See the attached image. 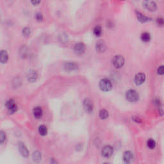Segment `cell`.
<instances>
[{
	"mask_svg": "<svg viewBox=\"0 0 164 164\" xmlns=\"http://www.w3.org/2000/svg\"><path fill=\"white\" fill-rule=\"evenodd\" d=\"M30 1L33 5H37L40 3L41 0H30Z\"/></svg>",
	"mask_w": 164,
	"mask_h": 164,
	"instance_id": "obj_29",
	"label": "cell"
},
{
	"mask_svg": "<svg viewBox=\"0 0 164 164\" xmlns=\"http://www.w3.org/2000/svg\"><path fill=\"white\" fill-rule=\"evenodd\" d=\"M133 160V153L130 151H125L123 154V160H124V163H130Z\"/></svg>",
	"mask_w": 164,
	"mask_h": 164,
	"instance_id": "obj_12",
	"label": "cell"
},
{
	"mask_svg": "<svg viewBox=\"0 0 164 164\" xmlns=\"http://www.w3.org/2000/svg\"><path fill=\"white\" fill-rule=\"evenodd\" d=\"M33 160L36 163H39L42 160V154L39 151H35L32 155Z\"/></svg>",
	"mask_w": 164,
	"mask_h": 164,
	"instance_id": "obj_17",
	"label": "cell"
},
{
	"mask_svg": "<svg viewBox=\"0 0 164 164\" xmlns=\"http://www.w3.org/2000/svg\"><path fill=\"white\" fill-rule=\"evenodd\" d=\"M135 83L137 85H141L144 83L145 80V75L144 73H138L135 76Z\"/></svg>",
	"mask_w": 164,
	"mask_h": 164,
	"instance_id": "obj_8",
	"label": "cell"
},
{
	"mask_svg": "<svg viewBox=\"0 0 164 164\" xmlns=\"http://www.w3.org/2000/svg\"><path fill=\"white\" fill-rule=\"evenodd\" d=\"M6 140V134L4 131H0V144L5 142Z\"/></svg>",
	"mask_w": 164,
	"mask_h": 164,
	"instance_id": "obj_25",
	"label": "cell"
},
{
	"mask_svg": "<svg viewBox=\"0 0 164 164\" xmlns=\"http://www.w3.org/2000/svg\"><path fill=\"white\" fill-rule=\"evenodd\" d=\"M148 146L149 149H154V148H155V146H156V142H155V141H154L153 139H151H151L148 140Z\"/></svg>",
	"mask_w": 164,
	"mask_h": 164,
	"instance_id": "obj_23",
	"label": "cell"
},
{
	"mask_svg": "<svg viewBox=\"0 0 164 164\" xmlns=\"http://www.w3.org/2000/svg\"><path fill=\"white\" fill-rule=\"evenodd\" d=\"M64 68L68 71H76L78 69V65L75 62H67L65 63L64 65Z\"/></svg>",
	"mask_w": 164,
	"mask_h": 164,
	"instance_id": "obj_13",
	"label": "cell"
},
{
	"mask_svg": "<svg viewBox=\"0 0 164 164\" xmlns=\"http://www.w3.org/2000/svg\"><path fill=\"white\" fill-rule=\"evenodd\" d=\"M74 51L76 54H82L85 51V46L84 44L82 42L77 43L75 44V47H74Z\"/></svg>",
	"mask_w": 164,
	"mask_h": 164,
	"instance_id": "obj_9",
	"label": "cell"
},
{
	"mask_svg": "<svg viewBox=\"0 0 164 164\" xmlns=\"http://www.w3.org/2000/svg\"><path fill=\"white\" fill-rule=\"evenodd\" d=\"M22 33L25 37H28L30 34V29L28 27H25L22 30Z\"/></svg>",
	"mask_w": 164,
	"mask_h": 164,
	"instance_id": "obj_24",
	"label": "cell"
},
{
	"mask_svg": "<svg viewBox=\"0 0 164 164\" xmlns=\"http://www.w3.org/2000/svg\"><path fill=\"white\" fill-rule=\"evenodd\" d=\"M126 98L128 101L136 102L139 99V95L135 90H129L126 93Z\"/></svg>",
	"mask_w": 164,
	"mask_h": 164,
	"instance_id": "obj_1",
	"label": "cell"
},
{
	"mask_svg": "<svg viewBox=\"0 0 164 164\" xmlns=\"http://www.w3.org/2000/svg\"><path fill=\"white\" fill-rule=\"evenodd\" d=\"M94 33L95 35L97 36V37L100 36L102 33L101 27L99 26H96V27L94 28Z\"/></svg>",
	"mask_w": 164,
	"mask_h": 164,
	"instance_id": "obj_22",
	"label": "cell"
},
{
	"mask_svg": "<svg viewBox=\"0 0 164 164\" xmlns=\"http://www.w3.org/2000/svg\"><path fill=\"white\" fill-rule=\"evenodd\" d=\"M157 22H158V24L159 25L162 26V25H163V19H162V18H158V19H157Z\"/></svg>",
	"mask_w": 164,
	"mask_h": 164,
	"instance_id": "obj_30",
	"label": "cell"
},
{
	"mask_svg": "<svg viewBox=\"0 0 164 164\" xmlns=\"http://www.w3.org/2000/svg\"><path fill=\"white\" fill-rule=\"evenodd\" d=\"M38 75L37 72L34 70H30L27 73V79L29 82L31 83H33L37 80Z\"/></svg>",
	"mask_w": 164,
	"mask_h": 164,
	"instance_id": "obj_10",
	"label": "cell"
},
{
	"mask_svg": "<svg viewBox=\"0 0 164 164\" xmlns=\"http://www.w3.org/2000/svg\"><path fill=\"white\" fill-rule=\"evenodd\" d=\"M99 117H100L101 119H107L108 117V112L107 111V110H105V109H102V110H101L100 111H99Z\"/></svg>",
	"mask_w": 164,
	"mask_h": 164,
	"instance_id": "obj_19",
	"label": "cell"
},
{
	"mask_svg": "<svg viewBox=\"0 0 164 164\" xmlns=\"http://www.w3.org/2000/svg\"><path fill=\"white\" fill-rule=\"evenodd\" d=\"M113 153V149L110 145H105L101 150V154L105 158H110Z\"/></svg>",
	"mask_w": 164,
	"mask_h": 164,
	"instance_id": "obj_5",
	"label": "cell"
},
{
	"mask_svg": "<svg viewBox=\"0 0 164 164\" xmlns=\"http://www.w3.org/2000/svg\"><path fill=\"white\" fill-rule=\"evenodd\" d=\"M83 107L85 111L89 113H91L93 112L94 106L93 103L89 99H85L83 101Z\"/></svg>",
	"mask_w": 164,
	"mask_h": 164,
	"instance_id": "obj_6",
	"label": "cell"
},
{
	"mask_svg": "<svg viewBox=\"0 0 164 164\" xmlns=\"http://www.w3.org/2000/svg\"><path fill=\"white\" fill-rule=\"evenodd\" d=\"M20 53H21V55L22 56V57H26V56H27V54H28V50L27 49H26V47H22Z\"/></svg>",
	"mask_w": 164,
	"mask_h": 164,
	"instance_id": "obj_26",
	"label": "cell"
},
{
	"mask_svg": "<svg viewBox=\"0 0 164 164\" xmlns=\"http://www.w3.org/2000/svg\"><path fill=\"white\" fill-rule=\"evenodd\" d=\"M141 40H142L144 42H148L149 40H151V36L150 34L148 32H144L141 35Z\"/></svg>",
	"mask_w": 164,
	"mask_h": 164,
	"instance_id": "obj_20",
	"label": "cell"
},
{
	"mask_svg": "<svg viewBox=\"0 0 164 164\" xmlns=\"http://www.w3.org/2000/svg\"><path fill=\"white\" fill-rule=\"evenodd\" d=\"M6 106L9 112L12 113H14L17 110V106L13 99H9L6 103Z\"/></svg>",
	"mask_w": 164,
	"mask_h": 164,
	"instance_id": "obj_7",
	"label": "cell"
},
{
	"mask_svg": "<svg viewBox=\"0 0 164 164\" xmlns=\"http://www.w3.org/2000/svg\"><path fill=\"white\" fill-rule=\"evenodd\" d=\"M19 150L21 155L25 158H27L29 156V151L28 150L26 145L22 142H19Z\"/></svg>",
	"mask_w": 164,
	"mask_h": 164,
	"instance_id": "obj_11",
	"label": "cell"
},
{
	"mask_svg": "<svg viewBox=\"0 0 164 164\" xmlns=\"http://www.w3.org/2000/svg\"><path fill=\"white\" fill-rule=\"evenodd\" d=\"M157 72H158V75H163V72H164V69H163V65H162V66L158 67V71H157Z\"/></svg>",
	"mask_w": 164,
	"mask_h": 164,
	"instance_id": "obj_28",
	"label": "cell"
},
{
	"mask_svg": "<svg viewBox=\"0 0 164 164\" xmlns=\"http://www.w3.org/2000/svg\"><path fill=\"white\" fill-rule=\"evenodd\" d=\"M142 4L143 7L150 12L155 11L157 8L156 3L152 0H144Z\"/></svg>",
	"mask_w": 164,
	"mask_h": 164,
	"instance_id": "obj_4",
	"label": "cell"
},
{
	"mask_svg": "<svg viewBox=\"0 0 164 164\" xmlns=\"http://www.w3.org/2000/svg\"><path fill=\"white\" fill-rule=\"evenodd\" d=\"M96 48L97 51L99 53L104 52L106 50V44L103 40H99L96 45Z\"/></svg>",
	"mask_w": 164,
	"mask_h": 164,
	"instance_id": "obj_14",
	"label": "cell"
},
{
	"mask_svg": "<svg viewBox=\"0 0 164 164\" xmlns=\"http://www.w3.org/2000/svg\"><path fill=\"white\" fill-rule=\"evenodd\" d=\"M35 19L37 21L40 22V21H43V15L41 13H39L38 12L35 14Z\"/></svg>",
	"mask_w": 164,
	"mask_h": 164,
	"instance_id": "obj_27",
	"label": "cell"
},
{
	"mask_svg": "<svg viewBox=\"0 0 164 164\" xmlns=\"http://www.w3.org/2000/svg\"><path fill=\"white\" fill-rule=\"evenodd\" d=\"M133 119L136 122V123H141V120L139 118H138V117H133Z\"/></svg>",
	"mask_w": 164,
	"mask_h": 164,
	"instance_id": "obj_31",
	"label": "cell"
},
{
	"mask_svg": "<svg viewBox=\"0 0 164 164\" xmlns=\"http://www.w3.org/2000/svg\"><path fill=\"white\" fill-rule=\"evenodd\" d=\"M125 60L121 55H116L112 59V64L116 68H120L124 65Z\"/></svg>",
	"mask_w": 164,
	"mask_h": 164,
	"instance_id": "obj_3",
	"label": "cell"
},
{
	"mask_svg": "<svg viewBox=\"0 0 164 164\" xmlns=\"http://www.w3.org/2000/svg\"><path fill=\"white\" fill-rule=\"evenodd\" d=\"M122 1H124V0H122Z\"/></svg>",
	"mask_w": 164,
	"mask_h": 164,
	"instance_id": "obj_32",
	"label": "cell"
},
{
	"mask_svg": "<svg viewBox=\"0 0 164 164\" xmlns=\"http://www.w3.org/2000/svg\"><path fill=\"white\" fill-rule=\"evenodd\" d=\"M136 13H137V19H138V20L139 21L141 22H145L149 21L150 20V18L145 16V15L142 14L140 13V12H137Z\"/></svg>",
	"mask_w": 164,
	"mask_h": 164,
	"instance_id": "obj_18",
	"label": "cell"
},
{
	"mask_svg": "<svg viewBox=\"0 0 164 164\" xmlns=\"http://www.w3.org/2000/svg\"><path fill=\"white\" fill-rule=\"evenodd\" d=\"M99 86L100 89L104 92H108V91L111 90L112 89V82L109 80L106 79V78L101 80L99 82Z\"/></svg>",
	"mask_w": 164,
	"mask_h": 164,
	"instance_id": "obj_2",
	"label": "cell"
},
{
	"mask_svg": "<svg viewBox=\"0 0 164 164\" xmlns=\"http://www.w3.org/2000/svg\"><path fill=\"white\" fill-rule=\"evenodd\" d=\"M39 133L41 136H45L47 134V128L46 126L41 125L39 127Z\"/></svg>",
	"mask_w": 164,
	"mask_h": 164,
	"instance_id": "obj_21",
	"label": "cell"
},
{
	"mask_svg": "<svg viewBox=\"0 0 164 164\" xmlns=\"http://www.w3.org/2000/svg\"><path fill=\"white\" fill-rule=\"evenodd\" d=\"M8 60V53L5 50H1L0 51V63L5 64Z\"/></svg>",
	"mask_w": 164,
	"mask_h": 164,
	"instance_id": "obj_15",
	"label": "cell"
},
{
	"mask_svg": "<svg viewBox=\"0 0 164 164\" xmlns=\"http://www.w3.org/2000/svg\"><path fill=\"white\" fill-rule=\"evenodd\" d=\"M33 113L34 117H35L36 119H39L41 118L42 116L43 112L41 108L37 106V107H35L34 109H33Z\"/></svg>",
	"mask_w": 164,
	"mask_h": 164,
	"instance_id": "obj_16",
	"label": "cell"
}]
</instances>
